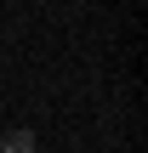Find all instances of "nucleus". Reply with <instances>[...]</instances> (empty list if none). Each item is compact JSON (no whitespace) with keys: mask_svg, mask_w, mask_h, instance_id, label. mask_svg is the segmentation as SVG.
<instances>
[{"mask_svg":"<svg viewBox=\"0 0 148 153\" xmlns=\"http://www.w3.org/2000/svg\"><path fill=\"white\" fill-rule=\"evenodd\" d=\"M0 153H40L34 125H11V131H0Z\"/></svg>","mask_w":148,"mask_h":153,"instance_id":"f257e3e1","label":"nucleus"}]
</instances>
